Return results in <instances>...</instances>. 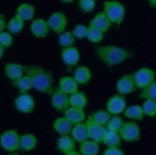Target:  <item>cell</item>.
<instances>
[{
  "label": "cell",
  "instance_id": "39",
  "mask_svg": "<svg viewBox=\"0 0 156 155\" xmlns=\"http://www.w3.org/2000/svg\"><path fill=\"white\" fill-rule=\"evenodd\" d=\"M13 43V37L10 32H2L0 33V45L5 49H8Z\"/></svg>",
  "mask_w": 156,
  "mask_h": 155
},
{
  "label": "cell",
  "instance_id": "20",
  "mask_svg": "<svg viewBox=\"0 0 156 155\" xmlns=\"http://www.w3.org/2000/svg\"><path fill=\"white\" fill-rule=\"evenodd\" d=\"M64 117L68 120L73 125L76 124L85 122V120L87 119L84 109H79V108H75V107H71V106L68 109H66L64 111Z\"/></svg>",
  "mask_w": 156,
  "mask_h": 155
},
{
  "label": "cell",
  "instance_id": "21",
  "mask_svg": "<svg viewBox=\"0 0 156 155\" xmlns=\"http://www.w3.org/2000/svg\"><path fill=\"white\" fill-rule=\"evenodd\" d=\"M73 129V125L64 116L58 117L53 122V129L58 135H70Z\"/></svg>",
  "mask_w": 156,
  "mask_h": 155
},
{
  "label": "cell",
  "instance_id": "33",
  "mask_svg": "<svg viewBox=\"0 0 156 155\" xmlns=\"http://www.w3.org/2000/svg\"><path fill=\"white\" fill-rule=\"evenodd\" d=\"M58 44L62 48H67V47H71L75 45L76 38L73 36L72 31H65L58 35Z\"/></svg>",
  "mask_w": 156,
  "mask_h": 155
},
{
  "label": "cell",
  "instance_id": "11",
  "mask_svg": "<svg viewBox=\"0 0 156 155\" xmlns=\"http://www.w3.org/2000/svg\"><path fill=\"white\" fill-rule=\"evenodd\" d=\"M137 87L134 82L133 74H126L123 77H121L116 83V90L120 95H129L134 93Z\"/></svg>",
  "mask_w": 156,
  "mask_h": 155
},
{
  "label": "cell",
  "instance_id": "24",
  "mask_svg": "<svg viewBox=\"0 0 156 155\" xmlns=\"http://www.w3.org/2000/svg\"><path fill=\"white\" fill-rule=\"evenodd\" d=\"M37 138L33 133H24L20 135V149L25 151L34 150L37 146Z\"/></svg>",
  "mask_w": 156,
  "mask_h": 155
},
{
  "label": "cell",
  "instance_id": "46",
  "mask_svg": "<svg viewBox=\"0 0 156 155\" xmlns=\"http://www.w3.org/2000/svg\"><path fill=\"white\" fill-rule=\"evenodd\" d=\"M10 155H19V154H17V153H12V154H10Z\"/></svg>",
  "mask_w": 156,
  "mask_h": 155
},
{
  "label": "cell",
  "instance_id": "34",
  "mask_svg": "<svg viewBox=\"0 0 156 155\" xmlns=\"http://www.w3.org/2000/svg\"><path fill=\"white\" fill-rule=\"evenodd\" d=\"M125 124V121L123 118H121L119 115H112L111 118L108 121V123L105 125V129L110 131H115V132H120Z\"/></svg>",
  "mask_w": 156,
  "mask_h": 155
},
{
  "label": "cell",
  "instance_id": "8",
  "mask_svg": "<svg viewBox=\"0 0 156 155\" xmlns=\"http://www.w3.org/2000/svg\"><path fill=\"white\" fill-rule=\"evenodd\" d=\"M15 106L18 112L23 114H30L35 109L36 102L31 94L20 93L15 100Z\"/></svg>",
  "mask_w": 156,
  "mask_h": 155
},
{
  "label": "cell",
  "instance_id": "35",
  "mask_svg": "<svg viewBox=\"0 0 156 155\" xmlns=\"http://www.w3.org/2000/svg\"><path fill=\"white\" fill-rule=\"evenodd\" d=\"M143 111L145 116L148 118H154L156 117V100L147 99L142 104Z\"/></svg>",
  "mask_w": 156,
  "mask_h": 155
},
{
  "label": "cell",
  "instance_id": "29",
  "mask_svg": "<svg viewBox=\"0 0 156 155\" xmlns=\"http://www.w3.org/2000/svg\"><path fill=\"white\" fill-rule=\"evenodd\" d=\"M12 86L16 88L19 93H28L31 89H33V82L32 79L29 75H23L21 78H19L18 79L12 82Z\"/></svg>",
  "mask_w": 156,
  "mask_h": 155
},
{
  "label": "cell",
  "instance_id": "12",
  "mask_svg": "<svg viewBox=\"0 0 156 155\" xmlns=\"http://www.w3.org/2000/svg\"><path fill=\"white\" fill-rule=\"evenodd\" d=\"M60 58L67 67L72 68V67L78 65L80 59V53L77 47L74 45L67 47V48H62L60 52Z\"/></svg>",
  "mask_w": 156,
  "mask_h": 155
},
{
  "label": "cell",
  "instance_id": "40",
  "mask_svg": "<svg viewBox=\"0 0 156 155\" xmlns=\"http://www.w3.org/2000/svg\"><path fill=\"white\" fill-rule=\"evenodd\" d=\"M101 155H125V152L120 147H106V150L103 152Z\"/></svg>",
  "mask_w": 156,
  "mask_h": 155
},
{
  "label": "cell",
  "instance_id": "6",
  "mask_svg": "<svg viewBox=\"0 0 156 155\" xmlns=\"http://www.w3.org/2000/svg\"><path fill=\"white\" fill-rule=\"evenodd\" d=\"M120 136L122 140L126 143L138 142L141 138V129L140 125L135 121L125 122L122 129L120 130Z\"/></svg>",
  "mask_w": 156,
  "mask_h": 155
},
{
  "label": "cell",
  "instance_id": "2",
  "mask_svg": "<svg viewBox=\"0 0 156 155\" xmlns=\"http://www.w3.org/2000/svg\"><path fill=\"white\" fill-rule=\"evenodd\" d=\"M96 55L107 67L120 65L131 57V53L118 45H101L96 48Z\"/></svg>",
  "mask_w": 156,
  "mask_h": 155
},
{
  "label": "cell",
  "instance_id": "45",
  "mask_svg": "<svg viewBox=\"0 0 156 155\" xmlns=\"http://www.w3.org/2000/svg\"><path fill=\"white\" fill-rule=\"evenodd\" d=\"M62 3H64V4H71V3H73L75 0H60Z\"/></svg>",
  "mask_w": 156,
  "mask_h": 155
},
{
  "label": "cell",
  "instance_id": "7",
  "mask_svg": "<svg viewBox=\"0 0 156 155\" xmlns=\"http://www.w3.org/2000/svg\"><path fill=\"white\" fill-rule=\"evenodd\" d=\"M47 22H48L50 30L53 33H57V35H60L67 29L68 17L62 12H54L47 19Z\"/></svg>",
  "mask_w": 156,
  "mask_h": 155
},
{
  "label": "cell",
  "instance_id": "41",
  "mask_svg": "<svg viewBox=\"0 0 156 155\" xmlns=\"http://www.w3.org/2000/svg\"><path fill=\"white\" fill-rule=\"evenodd\" d=\"M6 27H7V22L5 20V17L3 15H0V33L5 31Z\"/></svg>",
  "mask_w": 156,
  "mask_h": 155
},
{
  "label": "cell",
  "instance_id": "31",
  "mask_svg": "<svg viewBox=\"0 0 156 155\" xmlns=\"http://www.w3.org/2000/svg\"><path fill=\"white\" fill-rule=\"evenodd\" d=\"M111 114L105 110V109H100V110H97L95 111L93 114H91L89 117L94 123H96L100 125H103V126H105L106 124L108 123V121L111 118Z\"/></svg>",
  "mask_w": 156,
  "mask_h": 155
},
{
  "label": "cell",
  "instance_id": "44",
  "mask_svg": "<svg viewBox=\"0 0 156 155\" xmlns=\"http://www.w3.org/2000/svg\"><path fill=\"white\" fill-rule=\"evenodd\" d=\"M64 155H81L80 153V151H77V150H73L69 153H67V154H64Z\"/></svg>",
  "mask_w": 156,
  "mask_h": 155
},
{
  "label": "cell",
  "instance_id": "9",
  "mask_svg": "<svg viewBox=\"0 0 156 155\" xmlns=\"http://www.w3.org/2000/svg\"><path fill=\"white\" fill-rule=\"evenodd\" d=\"M126 108V100L125 96L116 94L111 96L107 100L105 104V110L109 112L111 115H120L124 113Z\"/></svg>",
  "mask_w": 156,
  "mask_h": 155
},
{
  "label": "cell",
  "instance_id": "17",
  "mask_svg": "<svg viewBox=\"0 0 156 155\" xmlns=\"http://www.w3.org/2000/svg\"><path fill=\"white\" fill-rule=\"evenodd\" d=\"M76 141L71 135H60L56 142V146L58 151L67 154L73 150H76Z\"/></svg>",
  "mask_w": 156,
  "mask_h": 155
},
{
  "label": "cell",
  "instance_id": "30",
  "mask_svg": "<svg viewBox=\"0 0 156 155\" xmlns=\"http://www.w3.org/2000/svg\"><path fill=\"white\" fill-rule=\"evenodd\" d=\"M25 21L20 17H18L16 15L13 16L8 22H7V27L6 29L10 32L12 35H16L19 33L24 28Z\"/></svg>",
  "mask_w": 156,
  "mask_h": 155
},
{
  "label": "cell",
  "instance_id": "43",
  "mask_svg": "<svg viewBox=\"0 0 156 155\" xmlns=\"http://www.w3.org/2000/svg\"><path fill=\"white\" fill-rule=\"evenodd\" d=\"M4 53H5V48L3 46L0 45V58H2L4 56Z\"/></svg>",
  "mask_w": 156,
  "mask_h": 155
},
{
  "label": "cell",
  "instance_id": "14",
  "mask_svg": "<svg viewBox=\"0 0 156 155\" xmlns=\"http://www.w3.org/2000/svg\"><path fill=\"white\" fill-rule=\"evenodd\" d=\"M30 30L32 35L37 37V38H44L49 35L50 33V27L48 25L47 20L43 18H36L34 19L31 26H30Z\"/></svg>",
  "mask_w": 156,
  "mask_h": 155
},
{
  "label": "cell",
  "instance_id": "36",
  "mask_svg": "<svg viewBox=\"0 0 156 155\" xmlns=\"http://www.w3.org/2000/svg\"><path fill=\"white\" fill-rule=\"evenodd\" d=\"M139 97L144 100L151 99V100H156V80L153 82L151 84L148 85L147 87H146L145 89L142 90Z\"/></svg>",
  "mask_w": 156,
  "mask_h": 155
},
{
  "label": "cell",
  "instance_id": "15",
  "mask_svg": "<svg viewBox=\"0 0 156 155\" xmlns=\"http://www.w3.org/2000/svg\"><path fill=\"white\" fill-rule=\"evenodd\" d=\"M4 74L12 83L25 75V66L16 62H8L4 66Z\"/></svg>",
  "mask_w": 156,
  "mask_h": 155
},
{
  "label": "cell",
  "instance_id": "5",
  "mask_svg": "<svg viewBox=\"0 0 156 155\" xmlns=\"http://www.w3.org/2000/svg\"><path fill=\"white\" fill-rule=\"evenodd\" d=\"M133 78L137 89L143 90L155 82L156 73L150 67H141L136 72L133 73Z\"/></svg>",
  "mask_w": 156,
  "mask_h": 155
},
{
  "label": "cell",
  "instance_id": "16",
  "mask_svg": "<svg viewBox=\"0 0 156 155\" xmlns=\"http://www.w3.org/2000/svg\"><path fill=\"white\" fill-rule=\"evenodd\" d=\"M89 25L101 30V32H104L105 33L111 28L112 22L110 21V19L107 17V16L105 13V12L101 11V12H99L98 13H96V15L94 16V17L90 20Z\"/></svg>",
  "mask_w": 156,
  "mask_h": 155
},
{
  "label": "cell",
  "instance_id": "28",
  "mask_svg": "<svg viewBox=\"0 0 156 155\" xmlns=\"http://www.w3.org/2000/svg\"><path fill=\"white\" fill-rule=\"evenodd\" d=\"M69 103L71 107H75L79 109H84L87 105L86 94L83 91H77L69 96Z\"/></svg>",
  "mask_w": 156,
  "mask_h": 155
},
{
  "label": "cell",
  "instance_id": "37",
  "mask_svg": "<svg viewBox=\"0 0 156 155\" xmlns=\"http://www.w3.org/2000/svg\"><path fill=\"white\" fill-rule=\"evenodd\" d=\"M78 6L83 12H92L96 8V1L95 0H79Z\"/></svg>",
  "mask_w": 156,
  "mask_h": 155
},
{
  "label": "cell",
  "instance_id": "22",
  "mask_svg": "<svg viewBox=\"0 0 156 155\" xmlns=\"http://www.w3.org/2000/svg\"><path fill=\"white\" fill-rule=\"evenodd\" d=\"M70 135L79 144L83 143V142H84V141L89 139V136H88V130H87L86 123L83 122V123L74 125Z\"/></svg>",
  "mask_w": 156,
  "mask_h": 155
},
{
  "label": "cell",
  "instance_id": "23",
  "mask_svg": "<svg viewBox=\"0 0 156 155\" xmlns=\"http://www.w3.org/2000/svg\"><path fill=\"white\" fill-rule=\"evenodd\" d=\"M36 13V8L35 6L30 3H21L17 6L16 10V15L23 19L24 21H29L32 20L35 16Z\"/></svg>",
  "mask_w": 156,
  "mask_h": 155
},
{
  "label": "cell",
  "instance_id": "26",
  "mask_svg": "<svg viewBox=\"0 0 156 155\" xmlns=\"http://www.w3.org/2000/svg\"><path fill=\"white\" fill-rule=\"evenodd\" d=\"M124 116L131 121H142L145 118V114L143 111V107L139 104H133L126 106V110L124 111Z\"/></svg>",
  "mask_w": 156,
  "mask_h": 155
},
{
  "label": "cell",
  "instance_id": "3",
  "mask_svg": "<svg viewBox=\"0 0 156 155\" xmlns=\"http://www.w3.org/2000/svg\"><path fill=\"white\" fill-rule=\"evenodd\" d=\"M104 12L112 24L120 25L126 16V7L118 0H106L104 2Z\"/></svg>",
  "mask_w": 156,
  "mask_h": 155
},
{
  "label": "cell",
  "instance_id": "32",
  "mask_svg": "<svg viewBox=\"0 0 156 155\" xmlns=\"http://www.w3.org/2000/svg\"><path fill=\"white\" fill-rule=\"evenodd\" d=\"M105 37V33L101 32V30L95 28V27L88 25V29H87V36L86 39L89 42L97 44L103 41V39Z\"/></svg>",
  "mask_w": 156,
  "mask_h": 155
},
{
  "label": "cell",
  "instance_id": "19",
  "mask_svg": "<svg viewBox=\"0 0 156 155\" xmlns=\"http://www.w3.org/2000/svg\"><path fill=\"white\" fill-rule=\"evenodd\" d=\"M79 86L73 76H62L58 80V88L69 96L79 91Z\"/></svg>",
  "mask_w": 156,
  "mask_h": 155
},
{
  "label": "cell",
  "instance_id": "10",
  "mask_svg": "<svg viewBox=\"0 0 156 155\" xmlns=\"http://www.w3.org/2000/svg\"><path fill=\"white\" fill-rule=\"evenodd\" d=\"M51 105L58 112H64L70 107L69 95L62 92L58 87L54 90L51 95Z\"/></svg>",
  "mask_w": 156,
  "mask_h": 155
},
{
  "label": "cell",
  "instance_id": "42",
  "mask_svg": "<svg viewBox=\"0 0 156 155\" xmlns=\"http://www.w3.org/2000/svg\"><path fill=\"white\" fill-rule=\"evenodd\" d=\"M147 3L151 8H156V0H147Z\"/></svg>",
  "mask_w": 156,
  "mask_h": 155
},
{
  "label": "cell",
  "instance_id": "1",
  "mask_svg": "<svg viewBox=\"0 0 156 155\" xmlns=\"http://www.w3.org/2000/svg\"><path fill=\"white\" fill-rule=\"evenodd\" d=\"M25 74L31 77L34 89L47 95H52L55 88H54V77L50 71L40 66L30 65L25 66Z\"/></svg>",
  "mask_w": 156,
  "mask_h": 155
},
{
  "label": "cell",
  "instance_id": "38",
  "mask_svg": "<svg viewBox=\"0 0 156 155\" xmlns=\"http://www.w3.org/2000/svg\"><path fill=\"white\" fill-rule=\"evenodd\" d=\"M87 29L88 26L84 24H78L74 27V29L72 30V33L76 39H84L87 36Z\"/></svg>",
  "mask_w": 156,
  "mask_h": 155
},
{
  "label": "cell",
  "instance_id": "18",
  "mask_svg": "<svg viewBox=\"0 0 156 155\" xmlns=\"http://www.w3.org/2000/svg\"><path fill=\"white\" fill-rule=\"evenodd\" d=\"M73 78L79 85H86L92 79V71L87 66H78L73 72Z\"/></svg>",
  "mask_w": 156,
  "mask_h": 155
},
{
  "label": "cell",
  "instance_id": "27",
  "mask_svg": "<svg viewBox=\"0 0 156 155\" xmlns=\"http://www.w3.org/2000/svg\"><path fill=\"white\" fill-rule=\"evenodd\" d=\"M122 138L120 136L119 132H115V131H110L107 130L105 131V134L103 139V143L106 147H120L122 144Z\"/></svg>",
  "mask_w": 156,
  "mask_h": 155
},
{
  "label": "cell",
  "instance_id": "13",
  "mask_svg": "<svg viewBox=\"0 0 156 155\" xmlns=\"http://www.w3.org/2000/svg\"><path fill=\"white\" fill-rule=\"evenodd\" d=\"M85 123L87 125L88 136H89V139L95 141V142H97L99 144L103 143V139H104V136H105V131H106L105 126L100 125L96 123H94L89 117L86 119Z\"/></svg>",
  "mask_w": 156,
  "mask_h": 155
},
{
  "label": "cell",
  "instance_id": "25",
  "mask_svg": "<svg viewBox=\"0 0 156 155\" xmlns=\"http://www.w3.org/2000/svg\"><path fill=\"white\" fill-rule=\"evenodd\" d=\"M79 151L81 155H98L100 152V144L88 139L80 144Z\"/></svg>",
  "mask_w": 156,
  "mask_h": 155
},
{
  "label": "cell",
  "instance_id": "4",
  "mask_svg": "<svg viewBox=\"0 0 156 155\" xmlns=\"http://www.w3.org/2000/svg\"><path fill=\"white\" fill-rule=\"evenodd\" d=\"M0 146L8 152L20 150V135L16 129H7L0 135Z\"/></svg>",
  "mask_w": 156,
  "mask_h": 155
}]
</instances>
